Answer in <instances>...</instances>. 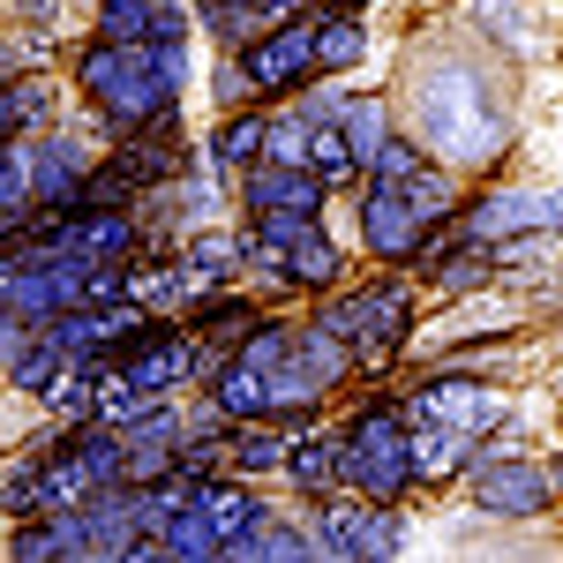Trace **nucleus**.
I'll return each mask as SVG.
<instances>
[{
    "label": "nucleus",
    "mask_w": 563,
    "mask_h": 563,
    "mask_svg": "<svg viewBox=\"0 0 563 563\" xmlns=\"http://www.w3.org/2000/svg\"><path fill=\"white\" fill-rule=\"evenodd\" d=\"M361 23L353 15H316V76H339V68H353L361 60Z\"/></svg>",
    "instance_id": "f8f14e48"
},
{
    "label": "nucleus",
    "mask_w": 563,
    "mask_h": 563,
    "mask_svg": "<svg viewBox=\"0 0 563 563\" xmlns=\"http://www.w3.org/2000/svg\"><path fill=\"white\" fill-rule=\"evenodd\" d=\"M263 563H316L301 533H278V526H263Z\"/></svg>",
    "instance_id": "aec40b11"
},
{
    "label": "nucleus",
    "mask_w": 563,
    "mask_h": 563,
    "mask_svg": "<svg viewBox=\"0 0 563 563\" xmlns=\"http://www.w3.org/2000/svg\"><path fill=\"white\" fill-rule=\"evenodd\" d=\"M53 256L68 263H113L129 256V218H68V225H53Z\"/></svg>",
    "instance_id": "1a4fd4ad"
},
{
    "label": "nucleus",
    "mask_w": 563,
    "mask_h": 563,
    "mask_svg": "<svg viewBox=\"0 0 563 563\" xmlns=\"http://www.w3.org/2000/svg\"><path fill=\"white\" fill-rule=\"evenodd\" d=\"M398 323H406V294L398 286H384V294H361V301H339L331 316H323V331L339 339V346H384V339H398Z\"/></svg>",
    "instance_id": "423d86ee"
},
{
    "label": "nucleus",
    "mask_w": 563,
    "mask_h": 563,
    "mask_svg": "<svg viewBox=\"0 0 563 563\" xmlns=\"http://www.w3.org/2000/svg\"><path fill=\"white\" fill-rule=\"evenodd\" d=\"M158 541H166V556L174 563H218V533L203 511H180V519L158 526Z\"/></svg>",
    "instance_id": "ddd939ff"
},
{
    "label": "nucleus",
    "mask_w": 563,
    "mask_h": 563,
    "mask_svg": "<svg viewBox=\"0 0 563 563\" xmlns=\"http://www.w3.org/2000/svg\"><path fill=\"white\" fill-rule=\"evenodd\" d=\"M113 563H174V556H166V541H158V533H135V541H129Z\"/></svg>",
    "instance_id": "412c9836"
},
{
    "label": "nucleus",
    "mask_w": 563,
    "mask_h": 563,
    "mask_svg": "<svg viewBox=\"0 0 563 563\" xmlns=\"http://www.w3.org/2000/svg\"><path fill=\"white\" fill-rule=\"evenodd\" d=\"M180 76H188V45H90L84 53V90L121 129L166 113Z\"/></svg>",
    "instance_id": "f03ea898"
},
{
    "label": "nucleus",
    "mask_w": 563,
    "mask_h": 563,
    "mask_svg": "<svg viewBox=\"0 0 563 563\" xmlns=\"http://www.w3.org/2000/svg\"><path fill=\"white\" fill-rule=\"evenodd\" d=\"M474 496H481V511H496V519H526V511L549 504V474L526 466V459H504V466H481Z\"/></svg>",
    "instance_id": "6e6552de"
},
{
    "label": "nucleus",
    "mask_w": 563,
    "mask_h": 563,
    "mask_svg": "<svg viewBox=\"0 0 563 563\" xmlns=\"http://www.w3.org/2000/svg\"><path fill=\"white\" fill-rule=\"evenodd\" d=\"M339 135H346L353 166H368V158H376V151L390 143V135H384V98H361V106H346V121H339Z\"/></svg>",
    "instance_id": "4468645a"
},
{
    "label": "nucleus",
    "mask_w": 563,
    "mask_h": 563,
    "mask_svg": "<svg viewBox=\"0 0 563 563\" xmlns=\"http://www.w3.org/2000/svg\"><path fill=\"white\" fill-rule=\"evenodd\" d=\"M196 511L211 519L218 549H225V541H241V533H256V526H263V504L249 496V488H203V504H196Z\"/></svg>",
    "instance_id": "9b49d317"
},
{
    "label": "nucleus",
    "mask_w": 563,
    "mask_h": 563,
    "mask_svg": "<svg viewBox=\"0 0 563 563\" xmlns=\"http://www.w3.org/2000/svg\"><path fill=\"white\" fill-rule=\"evenodd\" d=\"M263 135H271V121H263V113H241V121H225V129H218V158H225V166H249V174H256Z\"/></svg>",
    "instance_id": "2eb2a0df"
},
{
    "label": "nucleus",
    "mask_w": 563,
    "mask_h": 563,
    "mask_svg": "<svg viewBox=\"0 0 563 563\" xmlns=\"http://www.w3.org/2000/svg\"><path fill=\"white\" fill-rule=\"evenodd\" d=\"M233 263H241V249H233L225 233H203V241L188 249V271H180V278H188V286H211V278L233 271Z\"/></svg>",
    "instance_id": "f3484780"
},
{
    "label": "nucleus",
    "mask_w": 563,
    "mask_h": 563,
    "mask_svg": "<svg viewBox=\"0 0 563 563\" xmlns=\"http://www.w3.org/2000/svg\"><path fill=\"white\" fill-rule=\"evenodd\" d=\"M233 459H241L249 474H263V466H286V443L263 435V429H249V435H233Z\"/></svg>",
    "instance_id": "6ab92c4d"
},
{
    "label": "nucleus",
    "mask_w": 563,
    "mask_h": 563,
    "mask_svg": "<svg viewBox=\"0 0 563 563\" xmlns=\"http://www.w3.org/2000/svg\"><path fill=\"white\" fill-rule=\"evenodd\" d=\"M413 413L429 421V429H459V435H481V421H496V398L466 376H435L421 398H413Z\"/></svg>",
    "instance_id": "0eeeda50"
},
{
    "label": "nucleus",
    "mask_w": 563,
    "mask_h": 563,
    "mask_svg": "<svg viewBox=\"0 0 563 563\" xmlns=\"http://www.w3.org/2000/svg\"><path fill=\"white\" fill-rule=\"evenodd\" d=\"M301 76H316V15H286L278 31L241 45V84L249 90H286Z\"/></svg>",
    "instance_id": "7ed1b4c3"
},
{
    "label": "nucleus",
    "mask_w": 563,
    "mask_h": 563,
    "mask_svg": "<svg viewBox=\"0 0 563 563\" xmlns=\"http://www.w3.org/2000/svg\"><path fill=\"white\" fill-rule=\"evenodd\" d=\"M113 368H121V376H129V384L143 390L151 406H158V398H166V390H174L180 376L196 368V346H188V339H158V331H151V339H135V346L121 353Z\"/></svg>",
    "instance_id": "39448f33"
},
{
    "label": "nucleus",
    "mask_w": 563,
    "mask_h": 563,
    "mask_svg": "<svg viewBox=\"0 0 563 563\" xmlns=\"http://www.w3.org/2000/svg\"><path fill=\"white\" fill-rule=\"evenodd\" d=\"M308 174H316V180H346V174H361V166H353V151H346V135L331 129V121H323V129H308Z\"/></svg>",
    "instance_id": "dca6fc26"
},
{
    "label": "nucleus",
    "mask_w": 563,
    "mask_h": 563,
    "mask_svg": "<svg viewBox=\"0 0 563 563\" xmlns=\"http://www.w3.org/2000/svg\"><path fill=\"white\" fill-rule=\"evenodd\" d=\"M346 8H353V0H331V15H346Z\"/></svg>",
    "instance_id": "5701e85b"
},
{
    "label": "nucleus",
    "mask_w": 563,
    "mask_h": 563,
    "mask_svg": "<svg viewBox=\"0 0 563 563\" xmlns=\"http://www.w3.org/2000/svg\"><path fill=\"white\" fill-rule=\"evenodd\" d=\"M413 129L443 166H488L504 151V84L474 53H435L413 68Z\"/></svg>",
    "instance_id": "f257e3e1"
},
{
    "label": "nucleus",
    "mask_w": 563,
    "mask_h": 563,
    "mask_svg": "<svg viewBox=\"0 0 563 563\" xmlns=\"http://www.w3.org/2000/svg\"><path fill=\"white\" fill-rule=\"evenodd\" d=\"M361 233H368L376 256H413V249H421V218H413V203H406L398 180H376V188H368V203H361Z\"/></svg>",
    "instance_id": "20e7f679"
},
{
    "label": "nucleus",
    "mask_w": 563,
    "mask_h": 563,
    "mask_svg": "<svg viewBox=\"0 0 563 563\" xmlns=\"http://www.w3.org/2000/svg\"><path fill=\"white\" fill-rule=\"evenodd\" d=\"M466 451H474V435L459 429H429L421 421V435H406V466H413V481H443L466 466Z\"/></svg>",
    "instance_id": "9d476101"
},
{
    "label": "nucleus",
    "mask_w": 563,
    "mask_h": 563,
    "mask_svg": "<svg viewBox=\"0 0 563 563\" xmlns=\"http://www.w3.org/2000/svg\"><path fill=\"white\" fill-rule=\"evenodd\" d=\"M549 488H563V459H556V474H549Z\"/></svg>",
    "instance_id": "4be33fe9"
},
{
    "label": "nucleus",
    "mask_w": 563,
    "mask_h": 563,
    "mask_svg": "<svg viewBox=\"0 0 563 563\" xmlns=\"http://www.w3.org/2000/svg\"><path fill=\"white\" fill-rule=\"evenodd\" d=\"M286 474L301 481V488H331V474H339V443H301V451H286Z\"/></svg>",
    "instance_id": "a211bd4d"
}]
</instances>
